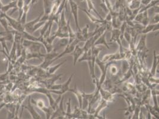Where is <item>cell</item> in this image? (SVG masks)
Returning <instances> with one entry per match:
<instances>
[{"label": "cell", "instance_id": "8", "mask_svg": "<svg viewBox=\"0 0 159 119\" xmlns=\"http://www.w3.org/2000/svg\"><path fill=\"white\" fill-rule=\"evenodd\" d=\"M78 9H80L81 10L83 11L86 14V15L88 16V17L89 18V19L90 20V21L95 24H97V25H104V24H106V21L105 20V19H97L96 17H95L94 16H93L90 12H89L88 10L87 11L86 9H82V7H79L78 6Z\"/></svg>", "mask_w": 159, "mask_h": 119}, {"label": "cell", "instance_id": "38", "mask_svg": "<svg viewBox=\"0 0 159 119\" xmlns=\"http://www.w3.org/2000/svg\"><path fill=\"white\" fill-rule=\"evenodd\" d=\"M5 105H6V103L5 102H3L2 104H0V110H1Z\"/></svg>", "mask_w": 159, "mask_h": 119}, {"label": "cell", "instance_id": "23", "mask_svg": "<svg viewBox=\"0 0 159 119\" xmlns=\"http://www.w3.org/2000/svg\"><path fill=\"white\" fill-rule=\"evenodd\" d=\"M158 1H159V0H151V1L148 4L145 6V7H141L138 13H142V12H144V11H147L148 9H151L155 5L158 4Z\"/></svg>", "mask_w": 159, "mask_h": 119}, {"label": "cell", "instance_id": "25", "mask_svg": "<svg viewBox=\"0 0 159 119\" xmlns=\"http://www.w3.org/2000/svg\"><path fill=\"white\" fill-rule=\"evenodd\" d=\"M86 2H87V6H88V11H89V12H91L92 11L95 12L96 13V14L99 16V19H103L102 17V16L99 14V13L97 12V11L96 10V9H95V6H94V4H93V2H92V0H86Z\"/></svg>", "mask_w": 159, "mask_h": 119}, {"label": "cell", "instance_id": "14", "mask_svg": "<svg viewBox=\"0 0 159 119\" xmlns=\"http://www.w3.org/2000/svg\"><path fill=\"white\" fill-rule=\"evenodd\" d=\"M146 38L147 35H143L141 36L140 41L138 42L137 45L135 47V49L137 53L148 49L146 46Z\"/></svg>", "mask_w": 159, "mask_h": 119}, {"label": "cell", "instance_id": "20", "mask_svg": "<svg viewBox=\"0 0 159 119\" xmlns=\"http://www.w3.org/2000/svg\"><path fill=\"white\" fill-rule=\"evenodd\" d=\"M92 60V51L91 49L87 51H85L83 55L78 60V62L87 61L89 62Z\"/></svg>", "mask_w": 159, "mask_h": 119}, {"label": "cell", "instance_id": "3", "mask_svg": "<svg viewBox=\"0 0 159 119\" xmlns=\"http://www.w3.org/2000/svg\"><path fill=\"white\" fill-rule=\"evenodd\" d=\"M80 43V41L78 40L77 39L75 38V39H74V40L69 44H68L65 48L64 49V51L62 53H61V54H59V55L55 58L54 59V61H56L57 60H58V58H60L61 57H62L66 55V54H71L74 50V48H75L76 45H78V44Z\"/></svg>", "mask_w": 159, "mask_h": 119}, {"label": "cell", "instance_id": "5", "mask_svg": "<svg viewBox=\"0 0 159 119\" xmlns=\"http://www.w3.org/2000/svg\"><path fill=\"white\" fill-rule=\"evenodd\" d=\"M107 105H108V102L106 101V100L101 98V100H100L99 104L98 106L97 107V108L95 110H94L93 111H92V112L90 113L91 114H93L94 118H103V117H102V116L101 117L100 116L99 113L102 110H103V109L106 108L107 107Z\"/></svg>", "mask_w": 159, "mask_h": 119}, {"label": "cell", "instance_id": "10", "mask_svg": "<svg viewBox=\"0 0 159 119\" xmlns=\"http://www.w3.org/2000/svg\"><path fill=\"white\" fill-rule=\"evenodd\" d=\"M24 108L29 111V112L30 113V114H31L33 118H34V119H41V118H42L41 116L40 115L36 112V111L34 110V107L33 105V104L30 101V96L29 97L28 105L27 106H24Z\"/></svg>", "mask_w": 159, "mask_h": 119}, {"label": "cell", "instance_id": "27", "mask_svg": "<svg viewBox=\"0 0 159 119\" xmlns=\"http://www.w3.org/2000/svg\"><path fill=\"white\" fill-rule=\"evenodd\" d=\"M67 111H65V118H71L72 111H71V98L68 99V101L67 102Z\"/></svg>", "mask_w": 159, "mask_h": 119}, {"label": "cell", "instance_id": "7", "mask_svg": "<svg viewBox=\"0 0 159 119\" xmlns=\"http://www.w3.org/2000/svg\"><path fill=\"white\" fill-rule=\"evenodd\" d=\"M124 60V56L119 53V51L112 54H106L102 58V61L105 63L112 62L113 60Z\"/></svg>", "mask_w": 159, "mask_h": 119}, {"label": "cell", "instance_id": "9", "mask_svg": "<svg viewBox=\"0 0 159 119\" xmlns=\"http://www.w3.org/2000/svg\"><path fill=\"white\" fill-rule=\"evenodd\" d=\"M85 51L83 48L80 47L78 45H77L75 48H74V51L71 53V55H72L74 57V66H75L76 65V63L78 62V60L80 58L83 54L84 53Z\"/></svg>", "mask_w": 159, "mask_h": 119}, {"label": "cell", "instance_id": "13", "mask_svg": "<svg viewBox=\"0 0 159 119\" xmlns=\"http://www.w3.org/2000/svg\"><path fill=\"white\" fill-rule=\"evenodd\" d=\"M158 66V55L156 54V51H154L153 52V66L150 70V76H155L157 67Z\"/></svg>", "mask_w": 159, "mask_h": 119}, {"label": "cell", "instance_id": "24", "mask_svg": "<svg viewBox=\"0 0 159 119\" xmlns=\"http://www.w3.org/2000/svg\"><path fill=\"white\" fill-rule=\"evenodd\" d=\"M67 61V60H65V61L61 62V63L55 66H53V67H48L45 70H47V73L49 74H54L55 73V71L62 65L64 64L65 62Z\"/></svg>", "mask_w": 159, "mask_h": 119}, {"label": "cell", "instance_id": "4", "mask_svg": "<svg viewBox=\"0 0 159 119\" xmlns=\"http://www.w3.org/2000/svg\"><path fill=\"white\" fill-rule=\"evenodd\" d=\"M74 73H72L70 77L68 79V80L63 84H61V89L58 91H55V90H49L52 93H54L55 94H58V95H62L63 94H64L65 93H66L67 92H68L69 89V85H70V83L72 81V77L74 76Z\"/></svg>", "mask_w": 159, "mask_h": 119}, {"label": "cell", "instance_id": "22", "mask_svg": "<svg viewBox=\"0 0 159 119\" xmlns=\"http://www.w3.org/2000/svg\"><path fill=\"white\" fill-rule=\"evenodd\" d=\"M63 75V74H61L58 76H55L53 78H51V79H48V80H47L45 82V85L47 87V89H49L53 85L55 84V82L58 81V79H61V77Z\"/></svg>", "mask_w": 159, "mask_h": 119}, {"label": "cell", "instance_id": "21", "mask_svg": "<svg viewBox=\"0 0 159 119\" xmlns=\"http://www.w3.org/2000/svg\"><path fill=\"white\" fill-rule=\"evenodd\" d=\"M30 5H28V4H24V7H23V14H22V16L20 19V20H19L21 23L22 25H24L26 23V19H27V13L28 12L30 9Z\"/></svg>", "mask_w": 159, "mask_h": 119}, {"label": "cell", "instance_id": "15", "mask_svg": "<svg viewBox=\"0 0 159 119\" xmlns=\"http://www.w3.org/2000/svg\"><path fill=\"white\" fill-rule=\"evenodd\" d=\"M107 33V30H106L105 32H104L98 38L97 40L95 41L94 45L95 46H97V45H105L106 48H107L108 49L110 48L108 43L106 41V35Z\"/></svg>", "mask_w": 159, "mask_h": 119}, {"label": "cell", "instance_id": "34", "mask_svg": "<svg viewBox=\"0 0 159 119\" xmlns=\"http://www.w3.org/2000/svg\"><path fill=\"white\" fill-rule=\"evenodd\" d=\"M89 29V25L87 24L83 29H82V33L86 39L89 38V32H88Z\"/></svg>", "mask_w": 159, "mask_h": 119}, {"label": "cell", "instance_id": "29", "mask_svg": "<svg viewBox=\"0 0 159 119\" xmlns=\"http://www.w3.org/2000/svg\"><path fill=\"white\" fill-rule=\"evenodd\" d=\"M143 13V19H142V21H141V24L143 26H145L147 25H148L149 24V22H150V18H149V16H148V10L144 11Z\"/></svg>", "mask_w": 159, "mask_h": 119}, {"label": "cell", "instance_id": "18", "mask_svg": "<svg viewBox=\"0 0 159 119\" xmlns=\"http://www.w3.org/2000/svg\"><path fill=\"white\" fill-rule=\"evenodd\" d=\"M67 27L68 33V44H69L76 38V33L73 32L70 26V18L67 21Z\"/></svg>", "mask_w": 159, "mask_h": 119}, {"label": "cell", "instance_id": "16", "mask_svg": "<svg viewBox=\"0 0 159 119\" xmlns=\"http://www.w3.org/2000/svg\"><path fill=\"white\" fill-rule=\"evenodd\" d=\"M44 3V14L49 16L52 11L54 2L51 0H43Z\"/></svg>", "mask_w": 159, "mask_h": 119}, {"label": "cell", "instance_id": "32", "mask_svg": "<svg viewBox=\"0 0 159 119\" xmlns=\"http://www.w3.org/2000/svg\"><path fill=\"white\" fill-rule=\"evenodd\" d=\"M46 23V22H45V21H39V22H38L37 23H36L34 25V26L33 27V28H32V33H34L36 30H37L39 27H42V26H43L44 25H45V23Z\"/></svg>", "mask_w": 159, "mask_h": 119}, {"label": "cell", "instance_id": "35", "mask_svg": "<svg viewBox=\"0 0 159 119\" xmlns=\"http://www.w3.org/2000/svg\"><path fill=\"white\" fill-rule=\"evenodd\" d=\"M124 38H125V39H126V41L128 42V43L130 44L132 41H134L132 38V36L131 35V34L127 32L126 30L124 32Z\"/></svg>", "mask_w": 159, "mask_h": 119}, {"label": "cell", "instance_id": "12", "mask_svg": "<svg viewBox=\"0 0 159 119\" xmlns=\"http://www.w3.org/2000/svg\"><path fill=\"white\" fill-rule=\"evenodd\" d=\"M159 29V25L157 24H150L149 23L147 26H144L143 30L141 31L140 34L147 35L148 33L157 31Z\"/></svg>", "mask_w": 159, "mask_h": 119}, {"label": "cell", "instance_id": "19", "mask_svg": "<svg viewBox=\"0 0 159 119\" xmlns=\"http://www.w3.org/2000/svg\"><path fill=\"white\" fill-rule=\"evenodd\" d=\"M57 25L58 26V29H62L67 26V21L65 19L64 10L60 14V18L58 20V22Z\"/></svg>", "mask_w": 159, "mask_h": 119}, {"label": "cell", "instance_id": "36", "mask_svg": "<svg viewBox=\"0 0 159 119\" xmlns=\"http://www.w3.org/2000/svg\"><path fill=\"white\" fill-rule=\"evenodd\" d=\"M158 18H159L158 13H155V14L153 18L152 19L150 24H157V23H158Z\"/></svg>", "mask_w": 159, "mask_h": 119}, {"label": "cell", "instance_id": "30", "mask_svg": "<svg viewBox=\"0 0 159 119\" xmlns=\"http://www.w3.org/2000/svg\"><path fill=\"white\" fill-rule=\"evenodd\" d=\"M31 102L33 104H35L40 109H42L43 107L45 106L44 101L41 99H39L37 100H34L33 99H32Z\"/></svg>", "mask_w": 159, "mask_h": 119}, {"label": "cell", "instance_id": "1", "mask_svg": "<svg viewBox=\"0 0 159 119\" xmlns=\"http://www.w3.org/2000/svg\"><path fill=\"white\" fill-rule=\"evenodd\" d=\"M102 50V48L97 47V46H95V45H93L91 48L92 60L88 62V64H89V67L90 69V76L92 79L96 77L95 73V64H96V58L98 57L99 54Z\"/></svg>", "mask_w": 159, "mask_h": 119}, {"label": "cell", "instance_id": "11", "mask_svg": "<svg viewBox=\"0 0 159 119\" xmlns=\"http://www.w3.org/2000/svg\"><path fill=\"white\" fill-rule=\"evenodd\" d=\"M69 92H72L77 97L78 103H79V107L80 108H82L83 107V95H82V92L80 91L77 87V85H75V87L74 88H69Z\"/></svg>", "mask_w": 159, "mask_h": 119}, {"label": "cell", "instance_id": "6", "mask_svg": "<svg viewBox=\"0 0 159 119\" xmlns=\"http://www.w3.org/2000/svg\"><path fill=\"white\" fill-rule=\"evenodd\" d=\"M112 32V36L110 39V43H117L119 47L122 46V41L121 40V32L119 29H112L111 30Z\"/></svg>", "mask_w": 159, "mask_h": 119}, {"label": "cell", "instance_id": "17", "mask_svg": "<svg viewBox=\"0 0 159 119\" xmlns=\"http://www.w3.org/2000/svg\"><path fill=\"white\" fill-rule=\"evenodd\" d=\"M44 12H42L36 19H34V20H32V21H31V22H28V23H26L24 25V29L32 31V29L33 27L34 26V25L36 23H37L38 22L40 21V19H41V17H42V16L44 15Z\"/></svg>", "mask_w": 159, "mask_h": 119}, {"label": "cell", "instance_id": "28", "mask_svg": "<svg viewBox=\"0 0 159 119\" xmlns=\"http://www.w3.org/2000/svg\"><path fill=\"white\" fill-rule=\"evenodd\" d=\"M43 111H44L46 114V116H47V118L48 119V118H51L53 113H54V110L52 109V108L49 105V107H46L45 106L44 107H43L42 109H41Z\"/></svg>", "mask_w": 159, "mask_h": 119}, {"label": "cell", "instance_id": "37", "mask_svg": "<svg viewBox=\"0 0 159 119\" xmlns=\"http://www.w3.org/2000/svg\"><path fill=\"white\" fill-rule=\"evenodd\" d=\"M37 1H38V0H32V1H31V3H30V5L33 6V5L36 4V3H37Z\"/></svg>", "mask_w": 159, "mask_h": 119}, {"label": "cell", "instance_id": "2", "mask_svg": "<svg viewBox=\"0 0 159 119\" xmlns=\"http://www.w3.org/2000/svg\"><path fill=\"white\" fill-rule=\"evenodd\" d=\"M69 1V4L71 8V14H72L74 21L77 27V30L80 31L81 30V28L79 26V23H78V6L77 4V3L74 1V0H68Z\"/></svg>", "mask_w": 159, "mask_h": 119}, {"label": "cell", "instance_id": "31", "mask_svg": "<svg viewBox=\"0 0 159 119\" xmlns=\"http://www.w3.org/2000/svg\"><path fill=\"white\" fill-rule=\"evenodd\" d=\"M51 22H53L52 20H48L46 22V23H45V25L43 26V27L42 28V29L41 30V36H44V34L45 33V32L47 31V30L48 29V27L50 25V23Z\"/></svg>", "mask_w": 159, "mask_h": 119}, {"label": "cell", "instance_id": "26", "mask_svg": "<svg viewBox=\"0 0 159 119\" xmlns=\"http://www.w3.org/2000/svg\"><path fill=\"white\" fill-rule=\"evenodd\" d=\"M141 4L140 0H132L129 3H128V7L131 9L134 10L139 8Z\"/></svg>", "mask_w": 159, "mask_h": 119}, {"label": "cell", "instance_id": "33", "mask_svg": "<svg viewBox=\"0 0 159 119\" xmlns=\"http://www.w3.org/2000/svg\"><path fill=\"white\" fill-rule=\"evenodd\" d=\"M110 64V65L109 66V68L110 69V73H111L112 75L115 76L118 73V71H119L118 69H117V67L116 66H115L113 64Z\"/></svg>", "mask_w": 159, "mask_h": 119}]
</instances>
